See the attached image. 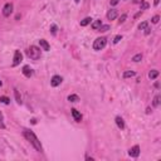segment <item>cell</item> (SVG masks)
Returning a JSON list of instances; mask_svg holds the SVG:
<instances>
[{
    "mask_svg": "<svg viewBox=\"0 0 161 161\" xmlns=\"http://www.w3.org/2000/svg\"><path fill=\"white\" fill-rule=\"evenodd\" d=\"M128 155H130L131 157H139L140 156V146L135 145L133 147H131L130 151H128Z\"/></svg>",
    "mask_w": 161,
    "mask_h": 161,
    "instance_id": "6",
    "label": "cell"
},
{
    "mask_svg": "<svg viewBox=\"0 0 161 161\" xmlns=\"http://www.w3.org/2000/svg\"><path fill=\"white\" fill-rule=\"evenodd\" d=\"M23 74H24L27 78H30L32 76H33V69H32L29 66H24L23 67Z\"/></svg>",
    "mask_w": 161,
    "mask_h": 161,
    "instance_id": "8",
    "label": "cell"
},
{
    "mask_svg": "<svg viewBox=\"0 0 161 161\" xmlns=\"http://www.w3.org/2000/svg\"><path fill=\"white\" fill-rule=\"evenodd\" d=\"M159 3H160V0H154V5H155V7H157Z\"/></svg>",
    "mask_w": 161,
    "mask_h": 161,
    "instance_id": "34",
    "label": "cell"
},
{
    "mask_svg": "<svg viewBox=\"0 0 161 161\" xmlns=\"http://www.w3.org/2000/svg\"><path fill=\"white\" fill-rule=\"evenodd\" d=\"M157 77H159V71H156V69L150 71V73H149V78L150 80H156Z\"/></svg>",
    "mask_w": 161,
    "mask_h": 161,
    "instance_id": "13",
    "label": "cell"
},
{
    "mask_svg": "<svg viewBox=\"0 0 161 161\" xmlns=\"http://www.w3.org/2000/svg\"><path fill=\"white\" fill-rule=\"evenodd\" d=\"M118 1H120V0H111V5H112V7H115V5L118 4Z\"/></svg>",
    "mask_w": 161,
    "mask_h": 161,
    "instance_id": "30",
    "label": "cell"
},
{
    "mask_svg": "<svg viewBox=\"0 0 161 161\" xmlns=\"http://www.w3.org/2000/svg\"><path fill=\"white\" fill-rule=\"evenodd\" d=\"M39 44H40V48H42L43 51H45V52H48L49 49H51V45L48 44V42H47L45 39H40L39 40Z\"/></svg>",
    "mask_w": 161,
    "mask_h": 161,
    "instance_id": "11",
    "label": "cell"
},
{
    "mask_svg": "<svg viewBox=\"0 0 161 161\" xmlns=\"http://www.w3.org/2000/svg\"><path fill=\"white\" fill-rule=\"evenodd\" d=\"M101 25H102V22H101V20H99V19H98V20H95V22L92 23V29H93V30H98Z\"/></svg>",
    "mask_w": 161,
    "mask_h": 161,
    "instance_id": "15",
    "label": "cell"
},
{
    "mask_svg": "<svg viewBox=\"0 0 161 161\" xmlns=\"http://www.w3.org/2000/svg\"><path fill=\"white\" fill-rule=\"evenodd\" d=\"M14 95H15V99H16V102H18L19 104H22V97H20V95H19V91L18 89H14Z\"/></svg>",
    "mask_w": 161,
    "mask_h": 161,
    "instance_id": "16",
    "label": "cell"
},
{
    "mask_svg": "<svg viewBox=\"0 0 161 161\" xmlns=\"http://www.w3.org/2000/svg\"><path fill=\"white\" fill-rule=\"evenodd\" d=\"M0 102L4 104H9L10 103V99L7 97V96H0Z\"/></svg>",
    "mask_w": 161,
    "mask_h": 161,
    "instance_id": "18",
    "label": "cell"
},
{
    "mask_svg": "<svg viewBox=\"0 0 161 161\" xmlns=\"http://www.w3.org/2000/svg\"><path fill=\"white\" fill-rule=\"evenodd\" d=\"M116 125H117V127H118V128L124 130V128H125V121H124V118H122V117H120V116H117L116 117Z\"/></svg>",
    "mask_w": 161,
    "mask_h": 161,
    "instance_id": "12",
    "label": "cell"
},
{
    "mask_svg": "<svg viewBox=\"0 0 161 161\" xmlns=\"http://www.w3.org/2000/svg\"><path fill=\"white\" fill-rule=\"evenodd\" d=\"M92 23V18H89V16H87V18H84L83 20H81V27H87L88 24Z\"/></svg>",
    "mask_w": 161,
    "mask_h": 161,
    "instance_id": "14",
    "label": "cell"
},
{
    "mask_svg": "<svg viewBox=\"0 0 161 161\" xmlns=\"http://www.w3.org/2000/svg\"><path fill=\"white\" fill-rule=\"evenodd\" d=\"M150 32H151V29L149 28V27L145 29V34H146V35H149V34H150Z\"/></svg>",
    "mask_w": 161,
    "mask_h": 161,
    "instance_id": "31",
    "label": "cell"
},
{
    "mask_svg": "<svg viewBox=\"0 0 161 161\" xmlns=\"http://www.w3.org/2000/svg\"><path fill=\"white\" fill-rule=\"evenodd\" d=\"M141 14H142V10H140L139 13H137L136 15H135V18H139V16H141Z\"/></svg>",
    "mask_w": 161,
    "mask_h": 161,
    "instance_id": "32",
    "label": "cell"
},
{
    "mask_svg": "<svg viewBox=\"0 0 161 161\" xmlns=\"http://www.w3.org/2000/svg\"><path fill=\"white\" fill-rule=\"evenodd\" d=\"M72 116H73V118H74V121H77V122H81L82 121V115L80 112H78L76 108H72Z\"/></svg>",
    "mask_w": 161,
    "mask_h": 161,
    "instance_id": "10",
    "label": "cell"
},
{
    "mask_svg": "<svg viewBox=\"0 0 161 161\" xmlns=\"http://www.w3.org/2000/svg\"><path fill=\"white\" fill-rule=\"evenodd\" d=\"M74 1H76V3H80V1H81V0H74Z\"/></svg>",
    "mask_w": 161,
    "mask_h": 161,
    "instance_id": "37",
    "label": "cell"
},
{
    "mask_svg": "<svg viewBox=\"0 0 161 161\" xmlns=\"http://www.w3.org/2000/svg\"><path fill=\"white\" fill-rule=\"evenodd\" d=\"M136 74L133 71H126L124 73V78H130V77H133V76Z\"/></svg>",
    "mask_w": 161,
    "mask_h": 161,
    "instance_id": "20",
    "label": "cell"
},
{
    "mask_svg": "<svg viewBox=\"0 0 161 161\" xmlns=\"http://www.w3.org/2000/svg\"><path fill=\"white\" fill-rule=\"evenodd\" d=\"M159 20H160V16H159V15H155L154 18L151 19V22L154 23V24H157V23H159Z\"/></svg>",
    "mask_w": 161,
    "mask_h": 161,
    "instance_id": "28",
    "label": "cell"
},
{
    "mask_svg": "<svg viewBox=\"0 0 161 161\" xmlns=\"http://www.w3.org/2000/svg\"><path fill=\"white\" fill-rule=\"evenodd\" d=\"M57 30H58V27L55 24H53L51 27V32H52V34H57Z\"/></svg>",
    "mask_w": 161,
    "mask_h": 161,
    "instance_id": "26",
    "label": "cell"
},
{
    "mask_svg": "<svg viewBox=\"0 0 161 161\" xmlns=\"http://www.w3.org/2000/svg\"><path fill=\"white\" fill-rule=\"evenodd\" d=\"M1 86H3V82H1V81H0V87H1Z\"/></svg>",
    "mask_w": 161,
    "mask_h": 161,
    "instance_id": "36",
    "label": "cell"
},
{
    "mask_svg": "<svg viewBox=\"0 0 161 161\" xmlns=\"http://www.w3.org/2000/svg\"><path fill=\"white\" fill-rule=\"evenodd\" d=\"M98 30L99 32H107V30H110V25H101Z\"/></svg>",
    "mask_w": 161,
    "mask_h": 161,
    "instance_id": "25",
    "label": "cell"
},
{
    "mask_svg": "<svg viewBox=\"0 0 161 161\" xmlns=\"http://www.w3.org/2000/svg\"><path fill=\"white\" fill-rule=\"evenodd\" d=\"M62 81H63V78L60 77V76H54V77L52 78V81H51L52 87H58V86H60Z\"/></svg>",
    "mask_w": 161,
    "mask_h": 161,
    "instance_id": "7",
    "label": "cell"
},
{
    "mask_svg": "<svg viewBox=\"0 0 161 161\" xmlns=\"http://www.w3.org/2000/svg\"><path fill=\"white\" fill-rule=\"evenodd\" d=\"M142 59V54H136V55H133V58H132V60L133 62H140V60Z\"/></svg>",
    "mask_w": 161,
    "mask_h": 161,
    "instance_id": "22",
    "label": "cell"
},
{
    "mask_svg": "<svg viewBox=\"0 0 161 161\" xmlns=\"http://www.w3.org/2000/svg\"><path fill=\"white\" fill-rule=\"evenodd\" d=\"M22 60H23L22 52H20V51H15V52H14V58H13V67L19 66Z\"/></svg>",
    "mask_w": 161,
    "mask_h": 161,
    "instance_id": "4",
    "label": "cell"
},
{
    "mask_svg": "<svg viewBox=\"0 0 161 161\" xmlns=\"http://www.w3.org/2000/svg\"><path fill=\"white\" fill-rule=\"evenodd\" d=\"M117 15H118L117 10L116 9H111V10H108V13H107V19L108 20H115L117 18Z\"/></svg>",
    "mask_w": 161,
    "mask_h": 161,
    "instance_id": "9",
    "label": "cell"
},
{
    "mask_svg": "<svg viewBox=\"0 0 161 161\" xmlns=\"http://www.w3.org/2000/svg\"><path fill=\"white\" fill-rule=\"evenodd\" d=\"M142 1H143V0H133V3H135V4H141Z\"/></svg>",
    "mask_w": 161,
    "mask_h": 161,
    "instance_id": "33",
    "label": "cell"
},
{
    "mask_svg": "<svg viewBox=\"0 0 161 161\" xmlns=\"http://www.w3.org/2000/svg\"><path fill=\"white\" fill-rule=\"evenodd\" d=\"M149 7H150V5H149L146 1H142V3H141V10H146Z\"/></svg>",
    "mask_w": 161,
    "mask_h": 161,
    "instance_id": "27",
    "label": "cell"
},
{
    "mask_svg": "<svg viewBox=\"0 0 161 161\" xmlns=\"http://www.w3.org/2000/svg\"><path fill=\"white\" fill-rule=\"evenodd\" d=\"M30 121H32V124H33V125H35V124H37V120H35V118H32Z\"/></svg>",
    "mask_w": 161,
    "mask_h": 161,
    "instance_id": "35",
    "label": "cell"
},
{
    "mask_svg": "<svg viewBox=\"0 0 161 161\" xmlns=\"http://www.w3.org/2000/svg\"><path fill=\"white\" fill-rule=\"evenodd\" d=\"M0 127L1 128H5V124H4V117H3V113L0 111Z\"/></svg>",
    "mask_w": 161,
    "mask_h": 161,
    "instance_id": "23",
    "label": "cell"
},
{
    "mask_svg": "<svg viewBox=\"0 0 161 161\" xmlns=\"http://www.w3.org/2000/svg\"><path fill=\"white\" fill-rule=\"evenodd\" d=\"M23 135H24V137L28 140L29 142L33 145V147L37 151L39 152H43V147H42V143L40 141L38 140V137L35 136V133L33 132V131H29V130H24L23 131Z\"/></svg>",
    "mask_w": 161,
    "mask_h": 161,
    "instance_id": "1",
    "label": "cell"
},
{
    "mask_svg": "<svg viewBox=\"0 0 161 161\" xmlns=\"http://www.w3.org/2000/svg\"><path fill=\"white\" fill-rule=\"evenodd\" d=\"M159 104H160V96L157 95V96H155L154 101H152V106H154V107H157Z\"/></svg>",
    "mask_w": 161,
    "mask_h": 161,
    "instance_id": "19",
    "label": "cell"
},
{
    "mask_svg": "<svg viewBox=\"0 0 161 161\" xmlns=\"http://www.w3.org/2000/svg\"><path fill=\"white\" fill-rule=\"evenodd\" d=\"M147 27H149V23L147 22H142L141 24L139 25V29H140V30H145Z\"/></svg>",
    "mask_w": 161,
    "mask_h": 161,
    "instance_id": "21",
    "label": "cell"
},
{
    "mask_svg": "<svg viewBox=\"0 0 161 161\" xmlns=\"http://www.w3.org/2000/svg\"><path fill=\"white\" fill-rule=\"evenodd\" d=\"M13 4L11 3H7V4L4 5V8H3V15L4 16H10V14L13 13Z\"/></svg>",
    "mask_w": 161,
    "mask_h": 161,
    "instance_id": "5",
    "label": "cell"
},
{
    "mask_svg": "<svg viewBox=\"0 0 161 161\" xmlns=\"http://www.w3.org/2000/svg\"><path fill=\"white\" fill-rule=\"evenodd\" d=\"M126 19H127V15H126V14H122L121 18H120V20H118V24H124V23L126 22Z\"/></svg>",
    "mask_w": 161,
    "mask_h": 161,
    "instance_id": "24",
    "label": "cell"
},
{
    "mask_svg": "<svg viewBox=\"0 0 161 161\" xmlns=\"http://www.w3.org/2000/svg\"><path fill=\"white\" fill-rule=\"evenodd\" d=\"M107 44V39L104 37H99L97 39L93 42V49L95 51H101V49H103L104 47Z\"/></svg>",
    "mask_w": 161,
    "mask_h": 161,
    "instance_id": "3",
    "label": "cell"
},
{
    "mask_svg": "<svg viewBox=\"0 0 161 161\" xmlns=\"http://www.w3.org/2000/svg\"><path fill=\"white\" fill-rule=\"evenodd\" d=\"M42 49L40 48H38V47L35 45H30L29 47V49L27 51V55L30 59H33V60H38V59H40V57H42Z\"/></svg>",
    "mask_w": 161,
    "mask_h": 161,
    "instance_id": "2",
    "label": "cell"
},
{
    "mask_svg": "<svg viewBox=\"0 0 161 161\" xmlns=\"http://www.w3.org/2000/svg\"><path fill=\"white\" fill-rule=\"evenodd\" d=\"M68 101L69 102H78L80 101V97H78L77 95H71V96H68Z\"/></svg>",
    "mask_w": 161,
    "mask_h": 161,
    "instance_id": "17",
    "label": "cell"
},
{
    "mask_svg": "<svg viewBox=\"0 0 161 161\" xmlns=\"http://www.w3.org/2000/svg\"><path fill=\"white\" fill-rule=\"evenodd\" d=\"M121 39H122V35H116L115 39H113V43H115V44H117V43H118Z\"/></svg>",
    "mask_w": 161,
    "mask_h": 161,
    "instance_id": "29",
    "label": "cell"
}]
</instances>
